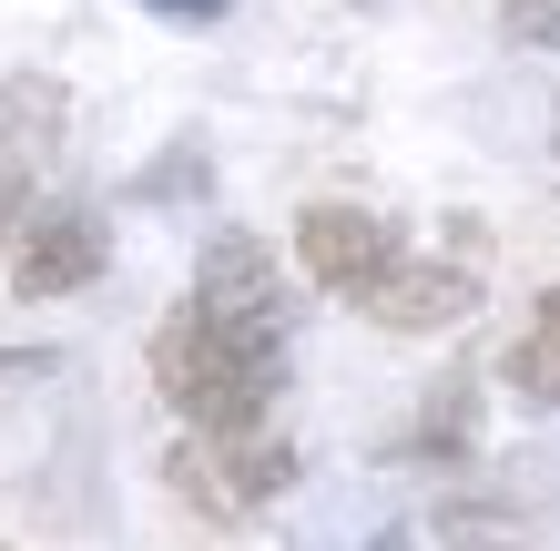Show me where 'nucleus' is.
I'll list each match as a JSON object with an SVG mask.
<instances>
[{
	"label": "nucleus",
	"instance_id": "nucleus-1",
	"mask_svg": "<svg viewBox=\"0 0 560 551\" xmlns=\"http://www.w3.org/2000/svg\"><path fill=\"white\" fill-rule=\"evenodd\" d=\"M153 388L174 399L184 429H266L285 388V347H255L235 328H214L205 307H174L153 328Z\"/></svg>",
	"mask_w": 560,
	"mask_h": 551
},
{
	"label": "nucleus",
	"instance_id": "nucleus-2",
	"mask_svg": "<svg viewBox=\"0 0 560 551\" xmlns=\"http://www.w3.org/2000/svg\"><path fill=\"white\" fill-rule=\"evenodd\" d=\"M174 491L194 510H214V521H245V510H266L285 480H295V449L276 429H184L174 439Z\"/></svg>",
	"mask_w": 560,
	"mask_h": 551
},
{
	"label": "nucleus",
	"instance_id": "nucleus-3",
	"mask_svg": "<svg viewBox=\"0 0 560 551\" xmlns=\"http://www.w3.org/2000/svg\"><path fill=\"white\" fill-rule=\"evenodd\" d=\"M184 307H205L214 328H235V337H255V347H285V276H276V245L214 236L205 266H194V297H184Z\"/></svg>",
	"mask_w": 560,
	"mask_h": 551
},
{
	"label": "nucleus",
	"instance_id": "nucleus-4",
	"mask_svg": "<svg viewBox=\"0 0 560 551\" xmlns=\"http://www.w3.org/2000/svg\"><path fill=\"white\" fill-rule=\"evenodd\" d=\"M295 266H306L326 297H368V286L398 276V225L368 205H306L295 215Z\"/></svg>",
	"mask_w": 560,
	"mask_h": 551
},
{
	"label": "nucleus",
	"instance_id": "nucleus-5",
	"mask_svg": "<svg viewBox=\"0 0 560 551\" xmlns=\"http://www.w3.org/2000/svg\"><path fill=\"white\" fill-rule=\"evenodd\" d=\"M103 255H113V236H103V215H92V205H31L21 236H11V286H21L31 307H42V297H72V286L103 276Z\"/></svg>",
	"mask_w": 560,
	"mask_h": 551
},
{
	"label": "nucleus",
	"instance_id": "nucleus-6",
	"mask_svg": "<svg viewBox=\"0 0 560 551\" xmlns=\"http://www.w3.org/2000/svg\"><path fill=\"white\" fill-rule=\"evenodd\" d=\"M357 307H368L377 328H398V337L458 328V317L479 307V266H469V255H398V276H387V286H368Z\"/></svg>",
	"mask_w": 560,
	"mask_h": 551
},
{
	"label": "nucleus",
	"instance_id": "nucleus-7",
	"mask_svg": "<svg viewBox=\"0 0 560 551\" xmlns=\"http://www.w3.org/2000/svg\"><path fill=\"white\" fill-rule=\"evenodd\" d=\"M500 378L520 388L530 409H560V297H540V317L510 337V358H500Z\"/></svg>",
	"mask_w": 560,
	"mask_h": 551
},
{
	"label": "nucleus",
	"instance_id": "nucleus-8",
	"mask_svg": "<svg viewBox=\"0 0 560 551\" xmlns=\"http://www.w3.org/2000/svg\"><path fill=\"white\" fill-rule=\"evenodd\" d=\"M439 531H448L458 551H520V541H530V521H520V510H479V501H448Z\"/></svg>",
	"mask_w": 560,
	"mask_h": 551
},
{
	"label": "nucleus",
	"instance_id": "nucleus-9",
	"mask_svg": "<svg viewBox=\"0 0 560 551\" xmlns=\"http://www.w3.org/2000/svg\"><path fill=\"white\" fill-rule=\"evenodd\" d=\"M510 31L540 42V51H560V0H510Z\"/></svg>",
	"mask_w": 560,
	"mask_h": 551
},
{
	"label": "nucleus",
	"instance_id": "nucleus-10",
	"mask_svg": "<svg viewBox=\"0 0 560 551\" xmlns=\"http://www.w3.org/2000/svg\"><path fill=\"white\" fill-rule=\"evenodd\" d=\"M21 215H31V205H21V174H0V266H11V236H21Z\"/></svg>",
	"mask_w": 560,
	"mask_h": 551
},
{
	"label": "nucleus",
	"instance_id": "nucleus-11",
	"mask_svg": "<svg viewBox=\"0 0 560 551\" xmlns=\"http://www.w3.org/2000/svg\"><path fill=\"white\" fill-rule=\"evenodd\" d=\"M377 551H408V531H387V541H377Z\"/></svg>",
	"mask_w": 560,
	"mask_h": 551
},
{
	"label": "nucleus",
	"instance_id": "nucleus-12",
	"mask_svg": "<svg viewBox=\"0 0 560 551\" xmlns=\"http://www.w3.org/2000/svg\"><path fill=\"white\" fill-rule=\"evenodd\" d=\"M550 144H560V123H550Z\"/></svg>",
	"mask_w": 560,
	"mask_h": 551
}]
</instances>
